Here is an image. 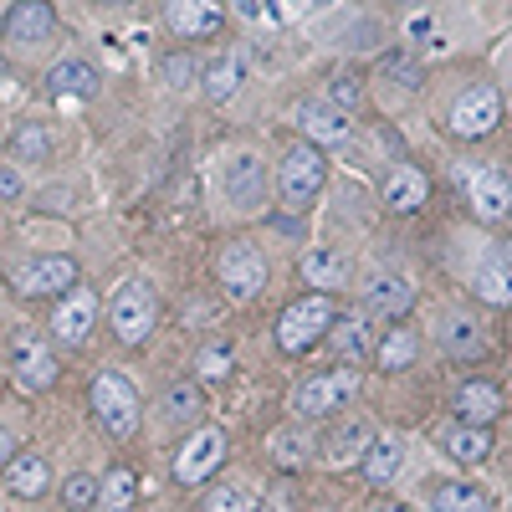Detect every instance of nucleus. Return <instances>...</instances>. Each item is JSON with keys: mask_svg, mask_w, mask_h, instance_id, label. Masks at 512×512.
Masks as SVG:
<instances>
[{"mask_svg": "<svg viewBox=\"0 0 512 512\" xmlns=\"http://www.w3.org/2000/svg\"><path fill=\"white\" fill-rule=\"evenodd\" d=\"M497 123H502V93L487 88V82L472 93H461L456 108H451V134L456 139H487Z\"/></svg>", "mask_w": 512, "mask_h": 512, "instance_id": "nucleus-10", "label": "nucleus"}, {"mask_svg": "<svg viewBox=\"0 0 512 512\" xmlns=\"http://www.w3.org/2000/svg\"><path fill=\"white\" fill-rule=\"evenodd\" d=\"M461 190H466V200H472V216L477 221H502L507 210H512V180L502 175L497 164H477V169H466L461 175Z\"/></svg>", "mask_w": 512, "mask_h": 512, "instance_id": "nucleus-9", "label": "nucleus"}, {"mask_svg": "<svg viewBox=\"0 0 512 512\" xmlns=\"http://www.w3.org/2000/svg\"><path fill=\"white\" fill-rule=\"evenodd\" d=\"M502 267L512 272V241H507V251H502Z\"/></svg>", "mask_w": 512, "mask_h": 512, "instance_id": "nucleus-46", "label": "nucleus"}, {"mask_svg": "<svg viewBox=\"0 0 512 512\" xmlns=\"http://www.w3.org/2000/svg\"><path fill=\"white\" fill-rule=\"evenodd\" d=\"M333 344H338V354H344V364L369 359V323H364L359 313L344 318V323H333Z\"/></svg>", "mask_w": 512, "mask_h": 512, "instance_id": "nucleus-29", "label": "nucleus"}, {"mask_svg": "<svg viewBox=\"0 0 512 512\" xmlns=\"http://www.w3.org/2000/svg\"><path fill=\"white\" fill-rule=\"evenodd\" d=\"M11 374H16L21 390H52V379H57V359H52V349L41 344V338L21 333V338H16V354H11Z\"/></svg>", "mask_w": 512, "mask_h": 512, "instance_id": "nucleus-15", "label": "nucleus"}, {"mask_svg": "<svg viewBox=\"0 0 512 512\" xmlns=\"http://www.w3.org/2000/svg\"><path fill=\"white\" fill-rule=\"evenodd\" d=\"M441 344H446L456 359H477V354H482V333H477V323L451 318V323L441 328Z\"/></svg>", "mask_w": 512, "mask_h": 512, "instance_id": "nucleus-32", "label": "nucleus"}, {"mask_svg": "<svg viewBox=\"0 0 512 512\" xmlns=\"http://www.w3.org/2000/svg\"><path fill=\"white\" fill-rule=\"evenodd\" d=\"M93 323H98V297L88 292V287H72V292H62V303H57V313H52V338L57 344H82V338L93 333Z\"/></svg>", "mask_w": 512, "mask_h": 512, "instance_id": "nucleus-13", "label": "nucleus"}, {"mask_svg": "<svg viewBox=\"0 0 512 512\" xmlns=\"http://www.w3.org/2000/svg\"><path fill=\"white\" fill-rule=\"evenodd\" d=\"M134 492H139V477L128 472V466L108 472V477H103V512H123V507H134Z\"/></svg>", "mask_w": 512, "mask_h": 512, "instance_id": "nucleus-33", "label": "nucleus"}, {"mask_svg": "<svg viewBox=\"0 0 512 512\" xmlns=\"http://www.w3.org/2000/svg\"><path fill=\"white\" fill-rule=\"evenodd\" d=\"M216 272H221V282H226V292H231V297L251 303V297L267 287V256L256 251L251 241H226V251H221Z\"/></svg>", "mask_w": 512, "mask_h": 512, "instance_id": "nucleus-8", "label": "nucleus"}, {"mask_svg": "<svg viewBox=\"0 0 512 512\" xmlns=\"http://www.w3.org/2000/svg\"><path fill=\"white\" fill-rule=\"evenodd\" d=\"M221 461H226V431H221V425H205V431H195V436L185 441V451L175 456V477H180L185 487H200Z\"/></svg>", "mask_w": 512, "mask_h": 512, "instance_id": "nucleus-11", "label": "nucleus"}, {"mask_svg": "<svg viewBox=\"0 0 512 512\" xmlns=\"http://www.w3.org/2000/svg\"><path fill=\"white\" fill-rule=\"evenodd\" d=\"M369 441H374V436L364 431V425H349V431H338V436H333V461H349V456H354V461H364Z\"/></svg>", "mask_w": 512, "mask_h": 512, "instance_id": "nucleus-38", "label": "nucleus"}, {"mask_svg": "<svg viewBox=\"0 0 512 512\" xmlns=\"http://www.w3.org/2000/svg\"><path fill=\"white\" fill-rule=\"evenodd\" d=\"M205 512H251V497L241 487H221V492L205 497Z\"/></svg>", "mask_w": 512, "mask_h": 512, "instance_id": "nucleus-40", "label": "nucleus"}, {"mask_svg": "<svg viewBox=\"0 0 512 512\" xmlns=\"http://www.w3.org/2000/svg\"><path fill=\"white\" fill-rule=\"evenodd\" d=\"M47 482H52V466H47V456H36V451H21L6 466V492H16V497H41Z\"/></svg>", "mask_w": 512, "mask_h": 512, "instance_id": "nucleus-22", "label": "nucleus"}, {"mask_svg": "<svg viewBox=\"0 0 512 512\" xmlns=\"http://www.w3.org/2000/svg\"><path fill=\"white\" fill-rule=\"evenodd\" d=\"M425 195H431V180H425L415 164L390 169V180H384V205H390L395 216H415V210L425 205Z\"/></svg>", "mask_w": 512, "mask_h": 512, "instance_id": "nucleus-17", "label": "nucleus"}, {"mask_svg": "<svg viewBox=\"0 0 512 512\" xmlns=\"http://www.w3.org/2000/svg\"><path fill=\"white\" fill-rule=\"evenodd\" d=\"M11 154L21 159V164H41L52 154V139H47V128L41 123H21L16 134H11Z\"/></svg>", "mask_w": 512, "mask_h": 512, "instance_id": "nucleus-30", "label": "nucleus"}, {"mask_svg": "<svg viewBox=\"0 0 512 512\" xmlns=\"http://www.w3.org/2000/svg\"><path fill=\"white\" fill-rule=\"evenodd\" d=\"M47 88H52L57 98H93V93H98V72H93L88 62H57V67L47 72Z\"/></svg>", "mask_w": 512, "mask_h": 512, "instance_id": "nucleus-23", "label": "nucleus"}, {"mask_svg": "<svg viewBox=\"0 0 512 512\" xmlns=\"http://www.w3.org/2000/svg\"><path fill=\"white\" fill-rule=\"evenodd\" d=\"M164 21L169 31H175L180 41H200V36H216L226 11L216 6V0H164Z\"/></svg>", "mask_w": 512, "mask_h": 512, "instance_id": "nucleus-14", "label": "nucleus"}, {"mask_svg": "<svg viewBox=\"0 0 512 512\" xmlns=\"http://www.w3.org/2000/svg\"><path fill=\"white\" fill-rule=\"evenodd\" d=\"M446 451L456 456V461H466V466H477V461H487L492 456V436H487V425H456V431L446 436Z\"/></svg>", "mask_w": 512, "mask_h": 512, "instance_id": "nucleus-26", "label": "nucleus"}, {"mask_svg": "<svg viewBox=\"0 0 512 512\" xmlns=\"http://www.w3.org/2000/svg\"><path fill=\"white\" fill-rule=\"evenodd\" d=\"M231 11H236L241 21H262V16H267V21H277V16H272V6H262V0H231Z\"/></svg>", "mask_w": 512, "mask_h": 512, "instance_id": "nucleus-42", "label": "nucleus"}, {"mask_svg": "<svg viewBox=\"0 0 512 512\" xmlns=\"http://www.w3.org/2000/svg\"><path fill=\"white\" fill-rule=\"evenodd\" d=\"M308 456H313V446L297 436V431H277L272 436V461L277 466H287V472H297V466H308Z\"/></svg>", "mask_w": 512, "mask_h": 512, "instance_id": "nucleus-35", "label": "nucleus"}, {"mask_svg": "<svg viewBox=\"0 0 512 512\" xmlns=\"http://www.w3.org/2000/svg\"><path fill=\"white\" fill-rule=\"evenodd\" d=\"M349 256L338 251V246H308L303 251V282L318 287V292H338V287H349Z\"/></svg>", "mask_w": 512, "mask_h": 512, "instance_id": "nucleus-16", "label": "nucleus"}, {"mask_svg": "<svg viewBox=\"0 0 512 512\" xmlns=\"http://www.w3.org/2000/svg\"><path fill=\"white\" fill-rule=\"evenodd\" d=\"M456 415L466 425H492L502 415V390H497V384H487V379H466L461 390H456Z\"/></svg>", "mask_w": 512, "mask_h": 512, "instance_id": "nucleus-19", "label": "nucleus"}, {"mask_svg": "<svg viewBox=\"0 0 512 512\" xmlns=\"http://www.w3.org/2000/svg\"><path fill=\"white\" fill-rule=\"evenodd\" d=\"M472 287H477V297H487L492 308H507L512 303V272L502 262H482L472 272Z\"/></svg>", "mask_w": 512, "mask_h": 512, "instance_id": "nucleus-28", "label": "nucleus"}, {"mask_svg": "<svg viewBox=\"0 0 512 512\" xmlns=\"http://www.w3.org/2000/svg\"><path fill=\"white\" fill-rule=\"evenodd\" d=\"M359 103H364V88H359V77L338 72V77L328 82V108H338V113H354Z\"/></svg>", "mask_w": 512, "mask_h": 512, "instance_id": "nucleus-36", "label": "nucleus"}, {"mask_svg": "<svg viewBox=\"0 0 512 512\" xmlns=\"http://www.w3.org/2000/svg\"><path fill=\"white\" fill-rule=\"evenodd\" d=\"M405 31H410V36H431V31H436V21H431V16H410V26H405Z\"/></svg>", "mask_w": 512, "mask_h": 512, "instance_id": "nucleus-45", "label": "nucleus"}, {"mask_svg": "<svg viewBox=\"0 0 512 512\" xmlns=\"http://www.w3.org/2000/svg\"><path fill=\"white\" fill-rule=\"evenodd\" d=\"M354 395H359V369H354V364L328 369V374L308 379L303 390H297V415H303V420H323V415H333V410H344Z\"/></svg>", "mask_w": 512, "mask_h": 512, "instance_id": "nucleus-6", "label": "nucleus"}, {"mask_svg": "<svg viewBox=\"0 0 512 512\" xmlns=\"http://www.w3.org/2000/svg\"><path fill=\"white\" fill-rule=\"evenodd\" d=\"M384 512H410V507H384Z\"/></svg>", "mask_w": 512, "mask_h": 512, "instance_id": "nucleus-47", "label": "nucleus"}, {"mask_svg": "<svg viewBox=\"0 0 512 512\" xmlns=\"http://www.w3.org/2000/svg\"><path fill=\"white\" fill-rule=\"evenodd\" d=\"M379 77H384V82H400L405 93H415V88H420V67H415V62H405V57H384Z\"/></svg>", "mask_w": 512, "mask_h": 512, "instance_id": "nucleus-39", "label": "nucleus"}, {"mask_svg": "<svg viewBox=\"0 0 512 512\" xmlns=\"http://www.w3.org/2000/svg\"><path fill=\"white\" fill-rule=\"evenodd\" d=\"M88 400H93V415H98V425L108 436H134L139 431V415H144V405H139V390L128 384L123 374H98L93 379V390H88Z\"/></svg>", "mask_w": 512, "mask_h": 512, "instance_id": "nucleus-2", "label": "nucleus"}, {"mask_svg": "<svg viewBox=\"0 0 512 512\" xmlns=\"http://www.w3.org/2000/svg\"><path fill=\"white\" fill-rule=\"evenodd\" d=\"M400 466H405L400 441H390V436L369 441V451H364V477H369V482H390V477H400Z\"/></svg>", "mask_w": 512, "mask_h": 512, "instance_id": "nucleus-27", "label": "nucleus"}, {"mask_svg": "<svg viewBox=\"0 0 512 512\" xmlns=\"http://www.w3.org/2000/svg\"><path fill=\"white\" fill-rule=\"evenodd\" d=\"M405 6H420V0H405Z\"/></svg>", "mask_w": 512, "mask_h": 512, "instance_id": "nucleus-49", "label": "nucleus"}, {"mask_svg": "<svg viewBox=\"0 0 512 512\" xmlns=\"http://www.w3.org/2000/svg\"><path fill=\"white\" fill-rule=\"evenodd\" d=\"M57 31L52 0H16L6 16V47H47Z\"/></svg>", "mask_w": 512, "mask_h": 512, "instance_id": "nucleus-12", "label": "nucleus"}, {"mask_svg": "<svg viewBox=\"0 0 512 512\" xmlns=\"http://www.w3.org/2000/svg\"><path fill=\"white\" fill-rule=\"evenodd\" d=\"M415 354H420V338H415L410 328H384V338L374 344V364H379L384 374H390V369H410Z\"/></svg>", "mask_w": 512, "mask_h": 512, "instance_id": "nucleus-24", "label": "nucleus"}, {"mask_svg": "<svg viewBox=\"0 0 512 512\" xmlns=\"http://www.w3.org/2000/svg\"><path fill=\"white\" fill-rule=\"evenodd\" d=\"M431 507H436V512H492L487 492L472 487V482H441V487L431 492Z\"/></svg>", "mask_w": 512, "mask_h": 512, "instance_id": "nucleus-25", "label": "nucleus"}, {"mask_svg": "<svg viewBox=\"0 0 512 512\" xmlns=\"http://www.w3.org/2000/svg\"><path fill=\"white\" fill-rule=\"evenodd\" d=\"M221 190H226V205L241 210V216L262 210V205H267V164L256 159V154H246V149L226 154V164H221Z\"/></svg>", "mask_w": 512, "mask_h": 512, "instance_id": "nucleus-5", "label": "nucleus"}, {"mask_svg": "<svg viewBox=\"0 0 512 512\" xmlns=\"http://www.w3.org/2000/svg\"><path fill=\"white\" fill-rule=\"evenodd\" d=\"M108 6H128V0H108Z\"/></svg>", "mask_w": 512, "mask_h": 512, "instance_id": "nucleus-48", "label": "nucleus"}, {"mask_svg": "<svg viewBox=\"0 0 512 512\" xmlns=\"http://www.w3.org/2000/svg\"><path fill=\"white\" fill-rule=\"evenodd\" d=\"M231 349L226 344H210L200 359H195V369H200V379H210V384H221V379H231Z\"/></svg>", "mask_w": 512, "mask_h": 512, "instance_id": "nucleus-37", "label": "nucleus"}, {"mask_svg": "<svg viewBox=\"0 0 512 512\" xmlns=\"http://www.w3.org/2000/svg\"><path fill=\"white\" fill-rule=\"evenodd\" d=\"M333 303H328V292H313V297H297V303L282 308L277 318V344L287 354H308L323 333H333Z\"/></svg>", "mask_w": 512, "mask_h": 512, "instance_id": "nucleus-1", "label": "nucleus"}, {"mask_svg": "<svg viewBox=\"0 0 512 512\" xmlns=\"http://www.w3.org/2000/svg\"><path fill=\"white\" fill-rule=\"evenodd\" d=\"M21 456V446H16V436L11 431H0V472H6V466Z\"/></svg>", "mask_w": 512, "mask_h": 512, "instance_id": "nucleus-43", "label": "nucleus"}, {"mask_svg": "<svg viewBox=\"0 0 512 512\" xmlns=\"http://www.w3.org/2000/svg\"><path fill=\"white\" fill-rule=\"evenodd\" d=\"M164 405H169V415H175V420H185V415H195V410H200V395L190 390V384H169Z\"/></svg>", "mask_w": 512, "mask_h": 512, "instance_id": "nucleus-41", "label": "nucleus"}, {"mask_svg": "<svg viewBox=\"0 0 512 512\" xmlns=\"http://www.w3.org/2000/svg\"><path fill=\"white\" fill-rule=\"evenodd\" d=\"M11 287L21 297H52V292H72L77 287V262L72 256H26L11 267Z\"/></svg>", "mask_w": 512, "mask_h": 512, "instance_id": "nucleus-7", "label": "nucleus"}, {"mask_svg": "<svg viewBox=\"0 0 512 512\" xmlns=\"http://www.w3.org/2000/svg\"><path fill=\"white\" fill-rule=\"evenodd\" d=\"M200 77H205V67L190 57V52H175V57H164V82L175 93H190V88H200Z\"/></svg>", "mask_w": 512, "mask_h": 512, "instance_id": "nucleus-34", "label": "nucleus"}, {"mask_svg": "<svg viewBox=\"0 0 512 512\" xmlns=\"http://www.w3.org/2000/svg\"><path fill=\"white\" fill-rule=\"evenodd\" d=\"M364 303H369V313H379V318H405V313L415 308V287H410L405 277L379 272V277L364 287Z\"/></svg>", "mask_w": 512, "mask_h": 512, "instance_id": "nucleus-18", "label": "nucleus"}, {"mask_svg": "<svg viewBox=\"0 0 512 512\" xmlns=\"http://www.w3.org/2000/svg\"><path fill=\"white\" fill-rule=\"evenodd\" d=\"M241 82H246V62H241L236 52H226V57H216V62L205 67L200 93H205L210 103H231V98L241 93Z\"/></svg>", "mask_w": 512, "mask_h": 512, "instance_id": "nucleus-21", "label": "nucleus"}, {"mask_svg": "<svg viewBox=\"0 0 512 512\" xmlns=\"http://www.w3.org/2000/svg\"><path fill=\"white\" fill-rule=\"evenodd\" d=\"M0 195H21V175H16V169H0Z\"/></svg>", "mask_w": 512, "mask_h": 512, "instance_id": "nucleus-44", "label": "nucleus"}, {"mask_svg": "<svg viewBox=\"0 0 512 512\" xmlns=\"http://www.w3.org/2000/svg\"><path fill=\"white\" fill-rule=\"evenodd\" d=\"M323 180H328V159H323L313 144H297V149L282 159V169H277V190H282V200H287L292 210H308V205L318 200Z\"/></svg>", "mask_w": 512, "mask_h": 512, "instance_id": "nucleus-4", "label": "nucleus"}, {"mask_svg": "<svg viewBox=\"0 0 512 512\" xmlns=\"http://www.w3.org/2000/svg\"><path fill=\"white\" fill-rule=\"evenodd\" d=\"M154 318H159V303H154V287L149 282H123L113 292V303H108V323L118 333V344H144V338L154 333Z\"/></svg>", "mask_w": 512, "mask_h": 512, "instance_id": "nucleus-3", "label": "nucleus"}, {"mask_svg": "<svg viewBox=\"0 0 512 512\" xmlns=\"http://www.w3.org/2000/svg\"><path fill=\"white\" fill-rule=\"evenodd\" d=\"M62 502H67L72 512H93V507L103 502V482L88 477V472H72V477L62 482Z\"/></svg>", "mask_w": 512, "mask_h": 512, "instance_id": "nucleus-31", "label": "nucleus"}, {"mask_svg": "<svg viewBox=\"0 0 512 512\" xmlns=\"http://www.w3.org/2000/svg\"><path fill=\"white\" fill-rule=\"evenodd\" d=\"M297 123H303V134H308L313 144H344V139L354 134L349 113H338V108H328V103H303V108H297Z\"/></svg>", "mask_w": 512, "mask_h": 512, "instance_id": "nucleus-20", "label": "nucleus"}]
</instances>
